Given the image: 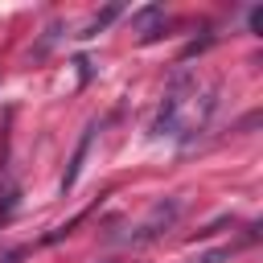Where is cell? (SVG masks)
I'll use <instances>...</instances> for the list:
<instances>
[{"label": "cell", "instance_id": "1", "mask_svg": "<svg viewBox=\"0 0 263 263\" xmlns=\"http://www.w3.org/2000/svg\"><path fill=\"white\" fill-rule=\"evenodd\" d=\"M189 95H197V90H193V82H189V78H177V82H173V90H168V95H164V103H160L156 123H152V132H156V136H177L181 115H185V107H189Z\"/></svg>", "mask_w": 263, "mask_h": 263}, {"label": "cell", "instance_id": "7", "mask_svg": "<svg viewBox=\"0 0 263 263\" xmlns=\"http://www.w3.org/2000/svg\"><path fill=\"white\" fill-rule=\"evenodd\" d=\"M251 29H255V33L263 29V8H251Z\"/></svg>", "mask_w": 263, "mask_h": 263}, {"label": "cell", "instance_id": "8", "mask_svg": "<svg viewBox=\"0 0 263 263\" xmlns=\"http://www.w3.org/2000/svg\"><path fill=\"white\" fill-rule=\"evenodd\" d=\"M103 263H115V259H103Z\"/></svg>", "mask_w": 263, "mask_h": 263}, {"label": "cell", "instance_id": "2", "mask_svg": "<svg viewBox=\"0 0 263 263\" xmlns=\"http://www.w3.org/2000/svg\"><path fill=\"white\" fill-rule=\"evenodd\" d=\"M181 205H185L181 197H168V201H156V205L148 210V218H144V222H140V226H136V230H132V234L123 238V242H132V247H144V242H152V238H156L160 230H168V226L177 222V214H181Z\"/></svg>", "mask_w": 263, "mask_h": 263}, {"label": "cell", "instance_id": "4", "mask_svg": "<svg viewBox=\"0 0 263 263\" xmlns=\"http://www.w3.org/2000/svg\"><path fill=\"white\" fill-rule=\"evenodd\" d=\"M119 12H123L119 4H111V8H103V12H99V16L90 21V25H86V33H82V37H95V33H99V29H107V25H111V21L119 16Z\"/></svg>", "mask_w": 263, "mask_h": 263}, {"label": "cell", "instance_id": "3", "mask_svg": "<svg viewBox=\"0 0 263 263\" xmlns=\"http://www.w3.org/2000/svg\"><path fill=\"white\" fill-rule=\"evenodd\" d=\"M90 140H95V123L82 132V140H78V148H74V156H70V168H66V177H62V193H70V189H74V181H78V173H82V160H86Z\"/></svg>", "mask_w": 263, "mask_h": 263}, {"label": "cell", "instance_id": "6", "mask_svg": "<svg viewBox=\"0 0 263 263\" xmlns=\"http://www.w3.org/2000/svg\"><path fill=\"white\" fill-rule=\"evenodd\" d=\"M25 255H29L25 247H4V251H0V263H21Z\"/></svg>", "mask_w": 263, "mask_h": 263}, {"label": "cell", "instance_id": "5", "mask_svg": "<svg viewBox=\"0 0 263 263\" xmlns=\"http://www.w3.org/2000/svg\"><path fill=\"white\" fill-rule=\"evenodd\" d=\"M234 255V247H222V251H210V255H197L193 263H222V259H230Z\"/></svg>", "mask_w": 263, "mask_h": 263}]
</instances>
